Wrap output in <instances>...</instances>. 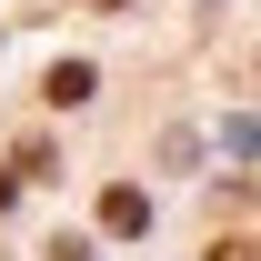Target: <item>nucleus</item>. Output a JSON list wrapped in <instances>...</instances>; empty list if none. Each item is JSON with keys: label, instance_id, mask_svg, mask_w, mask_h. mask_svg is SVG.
I'll list each match as a JSON object with an SVG mask.
<instances>
[{"label": "nucleus", "instance_id": "20e7f679", "mask_svg": "<svg viewBox=\"0 0 261 261\" xmlns=\"http://www.w3.org/2000/svg\"><path fill=\"white\" fill-rule=\"evenodd\" d=\"M50 261H91V241H50Z\"/></svg>", "mask_w": 261, "mask_h": 261}, {"label": "nucleus", "instance_id": "f03ea898", "mask_svg": "<svg viewBox=\"0 0 261 261\" xmlns=\"http://www.w3.org/2000/svg\"><path fill=\"white\" fill-rule=\"evenodd\" d=\"M40 91H50V111H81V100L100 91V70H91V61H61L50 81H40Z\"/></svg>", "mask_w": 261, "mask_h": 261}, {"label": "nucleus", "instance_id": "f257e3e1", "mask_svg": "<svg viewBox=\"0 0 261 261\" xmlns=\"http://www.w3.org/2000/svg\"><path fill=\"white\" fill-rule=\"evenodd\" d=\"M100 231H121V241H141V231H151V191H130V181H111V191H100Z\"/></svg>", "mask_w": 261, "mask_h": 261}, {"label": "nucleus", "instance_id": "39448f33", "mask_svg": "<svg viewBox=\"0 0 261 261\" xmlns=\"http://www.w3.org/2000/svg\"><path fill=\"white\" fill-rule=\"evenodd\" d=\"M100 10H121V0H100Z\"/></svg>", "mask_w": 261, "mask_h": 261}, {"label": "nucleus", "instance_id": "7ed1b4c3", "mask_svg": "<svg viewBox=\"0 0 261 261\" xmlns=\"http://www.w3.org/2000/svg\"><path fill=\"white\" fill-rule=\"evenodd\" d=\"M211 261H261V241H211Z\"/></svg>", "mask_w": 261, "mask_h": 261}]
</instances>
